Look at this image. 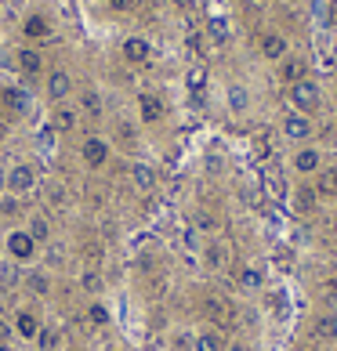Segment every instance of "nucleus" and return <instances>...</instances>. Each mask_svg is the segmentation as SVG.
I'll list each match as a JSON object with an SVG mask.
<instances>
[{
    "label": "nucleus",
    "mask_w": 337,
    "mask_h": 351,
    "mask_svg": "<svg viewBox=\"0 0 337 351\" xmlns=\"http://www.w3.org/2000/svg\"><path fill=\"white\" fill-rule=\"evenodd\" d=\"M203 311H207V319H214V322H225V319H229V304H225L218 293H211V297L203 301Z\"/></svg>",
    "instance_id": "obj_27"
},
{
    "label": "nucleus",
    "mask_w": 337,
    "mask_h": 351,
    "mask_svg": "<svg viewBox=\"0 0 337 351\" xmlns=\"http://www.w3.org/2000/svg\"><path fill=\"white\" fill-rule=\"evenodd\" d=\"M225 265H229V246L222 239H211L203 246V268L207 271H222Z\"/></svg>",
    "instance_id": "obj_15"
},
{
    "label": "nucleus",
    "mask_w": 337,
    "mask_h": 351,
    "mask_svg": "<svg viewBox=\"0 0 337 351\" xmlns=\"http://www.w3.org/2000/svg\"><path fill=\"white\" fill-rule=\"evenodd\" d=\"M19 210V203H15V196H8L4 203H0V214H15Z\"/></svg>",
    "instance_id": "obj_39"
},
{
    "label": "nucleus",
    "mask_w": 337,
    "mask_h": 351,
    "mask_svg": "<svg viewBox=\"0 0 337 351\" xmlns=\"http://www.w3.org/2000/svg\"><path fill=\"white\" fill-rule=\"evenodd\" d=\"M11 333H15V326H8V322L0 319V344H8V341H11Z\"/></svg>",
    "instance_id": "obj_38"
},
{
    "label": "nucleus",
    "mask_w": 337,
    "mask_h": 351,
    "mask_svg": "<svg viewBox=\"0 0 337 351\" xmlns=\"http://www.w3.org/2000/svg\"><path fill=\"white\" fill-rule=\"evenodd\" d=\"M131 181L141 192H152V189H156V171H152L149 163H135L131 167Z\"/></svg>",
    "instance_id": "obj_25"
},
{
    "label": "nucleus",
    "mask_w": 337,
    "mask_h": 351,
    "mask_svg": "<svg viewBox=\"0 0 337 351\" xmlns=\"http://www.w3.org/2000/svg\"><path fill=\"white\" fill-rule=\"evenodd\" d=\"M225 101H229V109L236 112V116H243L251 109V90L243 87V84H232L229 90H225Z\"/></svg>",
    "instance_id": "obj_22"
},
{
    "label": "nucleus",
    "mask_w": 337,
    "mask_h": 351,
    "mask_svg": "<svg viewBox=\"0 0 337 351\" xmlns=\"http://www.w3.org/2000/svg\"><path fill=\"white\" fill-rule=\"evenodd\" d=\"M106 4H109V11H116V15H124V11H135L138 0H106Z\"/></svg>",
    "instance_id": "obj_34"
},
{
    "label": "nucleus",
    "mask_w": 337,
    "mask_h": 351,
    "mask_svg": "<svg viewBox=\"0 0 337 351\" xmlns=\"http://www.w3.org/2000/svg\"><path fill=\"white\" fill-rule=\"evenodd\" d=\"M47 196H51V203H62V199H66V192H58V189H47Z\"/></svg>",
    "instance_id": "obj_42"
},
{
    "label": "nucleus",
    "mask_w": 337,
    "mask_h": 351,
    "mask_svg": "<svg viewBox=\"0 0 337 351\" xmlns=\"http://www.w3.org/2000/svg\"><path fill=\"white\" fill-rule=\"evenodd\" d=\"M189 87H192V90L203 87V69H192V73H189Z\"/></svg>",
    "instance_id": "obj_37"
},
{
    "label": "nucleus",
    "mask_w": 337,
    "mask_h": 351,
    "mask_svg": "<svg viewBox=\"0 0 337 351\" xmlns=\"http://www.w3.org/2000/svg\"><path fill=\"white\" fill-rule=\"evenodd\" d=\"M69 95H73V76L66 69H51L47 73V98L55 101V106H62Z\"/></svg>",
    "instance_id": "obj_12"
},
{
    "label": "nucleus",
    "mask_w": 337,
    "mask_h": 351,
    "mask_svg": "<svg viewBox=\"0 0 337 351\" xmlns=\"http://www.w3.org/2000/svg\"><path fill=\"white\" fill-rule=\"evenodd\" d=\"M290 167H294L297 178H316V174L323 171V152H319L316 145H297Z\"/></svg>",
    "instance_id": "obj_4"
},
{
    "label": "nucleus",
    "mask_w": 337,
    "mask_h": 351,
    "mask_svg": "<svg viewBox=\"0 0 337 351\" xmlns=\"http://www.w3.org/2000/svg\"><path fill=\"white\" fill-rule=\"evenodd\" d=\"M22 33L30 36V40H47V36H51V22L44 15H30L22 22Z\"/></svg>",
    "instance_id": "obj_24"
},
{
    "label": "nucleus",
    "mask_w": 337,
    "mask_h": 351,
    "mask_svg": "<svg viewBox=\"0 0 337 351\" xmlns=\"http://www.w3.org/2000/svg\"><path fill=\"white\" fill-rule=\"evenodd\" d=\"M36 348L40 351H58L62 348V333L55 326H44L40 333H36Z\"/></svg>",
    "instance_id": "obj_28"
},
{
    "label": "nucleus",
    "mask_w": 337,
    "mask_h": 351,
    "mask_svg": "<svg viewBox=\"0 0 337 351\" xmlns=\"http://www.w3.org/2000/svg\"><path fill=\"white\" fill-rule=\"evenodd\" d=\"M312 185H316L319 203H323V199H337V167H323Z\"/></svg>",
    "instance_id": "obj_17"
},
{
    "label": "nucleus",
    "mask_w": 337,
    "mask_h": 351,
    "mask_svg": "<svg viewBox=\"0 0 337 351\" xmlns=\"http://www.w3.org/2000/svg\"><path fill=\"white\" fill-rule=\"evenodd\" d=\"M0 351H11V348H8V344H0Z\"/></svg>",
    "instance_id": "obj_45"
},
{
    "label": "nucleus",
    "mask_w": 337,
    "mask_h": 351,
    "mask_svg": "<svg viewBox=\"0 0 337 351\" xmlns=\"http://www.w3.org/2000/svg\"><path fill=\"white\" fill-rule=\"evenodd\" d=\"M120 55L131 62V66H146L149 55H152V47H149V40H141V36H127L124 47H120Z\"/></svg>",
    "instance_id": "obj_14"
},
{
    "label": "nucleus",
    "mask_w": 337,
    "mask_h": 351,
    "mask_svg": "<svg viewBox=\"0 0 337 351\" xmlns=\"http://www.w3.org/2000/svg\"><path fill=\"white\" fill-rule=\"evenodd\" d=\"M257 51H262V58H268V62H283L290 55V44L279 29H265L262 40H257Z\"/></svg>",
    "instance_id": "obj_10"
},
{
    "label": "nucleus",
    "mask_w": 337,
    "mask_h": 351,
    "mask_svg": "<svg viewBox=\"0 0 337 351\" xmlns=\"http://www.w3.org/2000/svg\"><path fill=\"white\" fill-rule=\"evenodd\" d=\"M236 282H240V290L254 293V290H262V286H265V276H262V268H251V265H247V268L240 271V279H236Z\"/></svg>",
    "instance_id": "obj_26"
},
{
    "label": "nucleus",
    "mask_w": 337,
    "mask_h": 351,
    "mask_svg": "<svg viewBox=\"0 0 337 351\" xmlns=\"http://www.w3.org/2000/svg\"><path fill=\"white\" fill-rule=\"evenodd\" d=\"M80 160L91 167V171H102V167L109 163V141L98 138V134L84 138V141H80Z\"/></svg>",
    "instance_id": "obj_6"
},
{
    "label": "nucleus",
    "mask_w": 337,
    "mask_h": 351,
    "mask_svg": "<svg viewBox=\"0 0 337 351\" xmlns=\"http://www.w3.org/2000/svg\"><path fill=\"white\" fill-rule=\"evenodd\" d=\"M80 106H84V112H91V116H102V95L87 87L84 95H80Z\"/></svg>",
    "instance_id": "obj_30"
},
{
    "label": "nucleus",
    "mask_w": 337,
    "mask_h": 351,
    "mask_svg": "<svg viewBox=\"0 0 337 351\" xmlns=\"http://www.w3.org/2000/svg\"><path fill=\"white\" fill-rule=\"evenodd\" d=\"M308 337H312L316 344H337V315L334 311H319V315L308 322Z\"/></svg>",
    "instance_id": "obj_9"
},
{
    "label": "nucleus",
    "mask_w": 337,
    "mask_h": 351,
    "mask_svg": "<svg viewBox=\"0 0 337 351\" xmlns=\"http://www.w3.org/2000/svg\"><path fill=\"white\" fill-rule=\"evenodd\" d=\"M330 25H337V0H330Z\"/></svg>",
    "instance_id": "obj_43"
},
{
    "label": "nucleus",
    "mask_w": 337,
    "mask_h": 351,
    "mask_svg": "<svg viewBox=\"0 0 337 351\" xmlns=\"http://www.w3.org/2000/svg\"><path fill=\"white\" fill-rule=\"evenodd\" d=\"M290 206H294V214H297V217H312V214H316L319 196H316V185H312L308 178L294 185V192H290Z\"/></svg>",
    "instance_id": "obj_5"
},
{
    "label": "nucleus",
    "mask_w": 337,
    "mask_h": 351,
    "mask_svg": "<svg viewBox=\"0 0 337 351\" xmlns=\"http://www.w3.org/2000/svg\"><path fill=\"white\" fill-rule=\"evenodd\" d=\"M334 131H337V116H334Z\"/></svg>",
    "instance_id": "obj_47"
},
{
    "label": "nucleus",
    "mask_w": 337,
    "mask_h": 351,
    "mask_svg": "<svg viewBox=\"0 0 337 351\" xmlns=\"http://www.w3.org/2000/svg\"><path fill=\"white\" fill-rule=\"evenodd\" d=\"M211 36H214V40H218V44H222V40H225V36H229V25H225L222 19H211Z\"/></svg>",
    "instance_id": "obj_33"
},
{
    "label": "nucleus",
    "mask_w": 337,
    "mask_h": 351,
    "mask_svg": "<svg viewBox=\"0 0 337 351\" xmlns=\"http://www.w3.org/2000/svg\"><path fill=\"white\" fill-rule=\"evenodd\" d=\"M15 62H19V69L25 73V76H40L44 73V55L36 47H22L19 55H15Z\"/></svg>",
    "instance_id": "obj_18"
},
{
    "label": "nucleus",
    "mask_w": 337,
    "mask_h": 351,
    "mask_svg": "<svg viewBox=\"0 0 337 351\" xmlns=\"http://www.w3.org/2000/svg\"><path fill=\"white\" fill-rule=\"evenodd\" d=\"M109 319H113V315H109V308L102 304V301H91V304H87V322H91V326L102 330V326H109Z\"/></svg>",
    "instance_id": "obj_29"
},
{
    "label": "nucleus",
    "mask_w": 337,
    "mask_h": 351,
    "mask_svg": "<svg viewBox=\"0 0 337 351\" xmlns=\"http://www.w3.org/2000/svg\"><path fill=\"white\" fill-rule=\"evenodd\" d=\"M290 106L297 112L312 116L319 109V84L308 80V76H305V80H297V84H290Z\"/></svg>",
    "instance_id": "obj_2"
},
{
    "label": "nucleus",
    "mask_w": 337,
    "mask_h": 351,
    "mask_svg": "<svg viewBox=\"0 0 337 351\" xmlns=\"http://www.w3.org/2000/svg\"><path fill=\"white\" fill-rule=\"evenodd\" d=\"M40 330H44V322H40V311H36V308L25 304V308L15 311V333L22 337V341H36V333H40Z\"/></svg>",
    "instance_id": "obj_11"
},
{
    "label": "nucleus",
    "mask_w": 337,
    "mask_h": 351,
    "mask_svg": "<svg viewBox=\"0 0 337 351\" xmlns=\"http://www.w3.org/2000/svg\"><path fill=\"white\" fill-rule=\"evenodd\" d=\"M36 189V167L33 163H15L8 171V192L11 196H25Z\"/></svg>",
    "instance_id": "obj_8"
},
{
    "label": "nucleus",
    "mask_w": 337,
    "mask_h": 351,
    "mask_svg": "<svg viewBox=\"0 0 337 351\" xmlns=\"http://www.w3.org/2000/svg\"><path fill=\"white\" fill-rule=\"evenodd\" d=\"M192 225H196L200 232H218V217H214V214H207V210H196Z\"/></svg>",
    "instance_id": "obj_31"
},
{
    "label": "nucleus",
    "mask_w": 337,
    "mask_h": 351,
    "mask_svg": "<svg viewBox=\"0 0 337 351\" xmlns=\"http://www.w3.org/2000/svg\"><path fill=\"white\" fill-rule=\"evenodd\" d=\"M22 282H25V290H33L36 297H47L51 293V271L47 268H30Z\"/></svg>",
    "instance_id": "obj_20"
},
{
    "label": "nucleus",
    "mask_w": 337,
    "mask_h": 351,
    "mask_svg": "<svg viewBox=\"0 0 337 351\" xmlns=\"http://www.w3.org/2000/svg\"><path fill=\"white\" fill-rule=\"evenodd\" d=\"M305 76H308V66H305L301 58L287 55V58L279 62V80L287 84V87H290V84H297V80H305Z\"/></svg>",
    "instance_id": "obj_19"
},
{
    "label": "nucleus",
    "mask_w": 337,
    "mask_h": 351,
    "mask_svg": "<svg viewBox=\"0 0 337 351\" xmlns=\"http://www.w3.org/2000/svg\"><path fill=\"white\" fill-rule=\"evenodd\" d=\"M80 290L84 293H98L102 290V276H98V271H84V276H80Z\"/></svg>",
    "instance_id": "obj_32"
},
{
    "label": "nucleus",
    "mask_w": 337,
    "mask_h": 351,
    "mask_svg": "<svg viewBox=\"0 0 337 351\" xmlns=\"http://www.w3.org/2000/svg\"><path fill=\"white\" fill-rule=\"evenodd\" d=\"M222 351H251V344H243V341H225Z\"/></svg>",
    "instance_id": "obj_40"
},
{
    "label": "nucleus",
    "mask_w": 337,
    "mask_h": 351,
    "mask_svg": "<svg viewBox=\"0 0 337 351\" xmlns=\"http://www.w3.org/2000/svg\"><path fill=\"white\" fill-rule=\"evenodd\" d=\"M116 351H120V348H116Z\"/></svg>",
    "instance_id": "obj_48"
},
{
    "label": "nucleus",
    "mask_w": 337,
    "mask_h": 351,
    "mask_svg": "<svg viewBox=\"0 0 337 351\" xmlns=\"http://www.w3.org/2000/svg\"><path fill=\"white\" fill-rule=\"evenodd\" d=\"M116 134H120L127 145H135V141H138V134H135V127H131V123H120V127H116Z\"/></svg>",
    "instance_id": "obj_35"
},
{
    "label": "nucleus",
    "mask_w": 337,
    "mask_h": 351,
    "mask_svg": "<svg viewBox=\"0 0 337 351\" xmlns=\"http://www.w3.org/2000/svg\"><path fill=\"white\" fill-rule=\"evenodd\" d=\"M174 348H181V351H185V348H192V337H185V333H181V337H174Z\"/></svg>",
    "instance_id": "obj_41"
},
{
    "label": "nucleus",
    "mask_w": 337,
    "mask_h": 351,
    "mask_svg": "<svg viewBox=\"0 0 337 351\" xmlns=\"http://www.w3.org/2000/svg\"><path fill=\"white\" fill-rule=\"evenodd\" d=\"M283 138L294 141V145H308L312 141V116H305V112H287L283 116Z\"/></svg>",
    "instance_id": "obj_3"
},
{
    "label": "nucleus",
    "mask_w": 337,
    "mask_h": 351,
    "mask_svg": "<svg viewBox=\"0 0 337 351\" xmlns=\"http://www.w3.org/2000/svg\"><path fill=\"white\" fill-rule=\"evenodd\" d=\"M25 232H30V239H33L36 246H47L51 236H55V228H51V217H47V214H33L30 225H25Z\"/></svg>",
    "instance_id": "obj_16"
},
{
    "label": "nucleus",
    "mask_w": 337,
    "mask_h": 351,
    "mask_svg": "<svg viewBox=\"0 0 337 351\" xmlns=\"http://www.w3.org/2000/svg\"><path fill=\"white\" fill-rule=\"evenodd\" d=\"M222 348H225V341L214 326H207V330H200L196 337H192V351H222Z\"/></svg>",
    "instance_id": "obj_21"
},
{
    "label": "nucleus",
    "mask_w": 337,
    "mask_h": 351,
    "mask_svg": "<svg viewBox=\"0 0 337 351\" xmlns=\"http://www.w3.org/2000/svg\"><path fill=\"white\" fill-rule=\"evenodd\" d=\"M0 112L8 116H30L33 112V98L22 87H0Z\"/></svg>",
    "instance_id": "obj_7"
},
{
    "label": "nucleus",
    "mask_w": 337,
    "mask_h": 351,
    "mask_svg": "<svg viewBox=\"0 0 337 351\" xmlns=\"http://www.w3.org/2000/svg\"><path fill=\"white\" fill-rule=\"evenodd\" d=\"M62 351H80V348H62Z\"/></svg>",
    "instance_id": "obj_46"
},
{
    "label": "nucleus",
    "mask_w": 337,
    "mask_h": 351,
    "mask_svg": "<svg viewBox=\"0 0 337 351\" xmlns=\"http://www.w3.org/2000/svg\"><path fill=\"white\" fill-rule=\"evenodd\" d=\"M73 127H76V109H69V106H58L55 112H51V131L69 134Z\"/></svg>",
    "instance_id": "obj_23"
},
{
    "label": "nucleus",
    "mask_w": 337,
    "mask_h": 351,
    "mask_svg": "<svg viewBox=\"0 0 337 351\" xmlns=\"http://www.w3.org/2000/svg\"><path fill=\"white\" fill-rule=\"evenodd\" d=\"M163 112H167L163 98L152 95V90H141V95H138V116H141V123H160Z\"/></svg>",
    "instance_id": "obj_13"
},
{
    "label": "nucleus",
    "mask_w": 337,
    "mask_h": 351,
    "mask_svg": "<svg viewBox=\"0 0 337 351\" xmlns=\"http://www.w3.org/2000/svg\"><path fill=\"white\" fill-rule=\"evenodd\" d=\"M19 279V265L8 261V268H0V282H15Z\"/></svg>",
    "instance_id": "obj_36"
},
{
    "label": "nucleus",
    "mask_w": 337,
    "mask_h": 351,
    "mask_svg": "<svg viewBox=\"0 0 337 351\" xmlns=\"http://www.w3.org/2000/svg\"><path fill=\"white\" fill-rule=\"evenodd\" d=\"M4 138H8V123L0 120V145H4Z\"/></svg>",
    "instance_id": "obj_44"
},
{
    "label": "nucleus",
    "mask_w": 337,
    "mask_h": 351,
    "mask_svg": "<svg viewBox=\"0 0 337 351\" xmlns=\"http://www.w3.org/2000/svg\"><path fill=\"white\" fill-rule=\"evenodd\" d=\"M4 250H8V261H15V265H30L40 246H36V243L30 239V232H25V228H15V232H8Z\"/></svg>",
    "instance_id": "obj_1"
}]
</instances>
